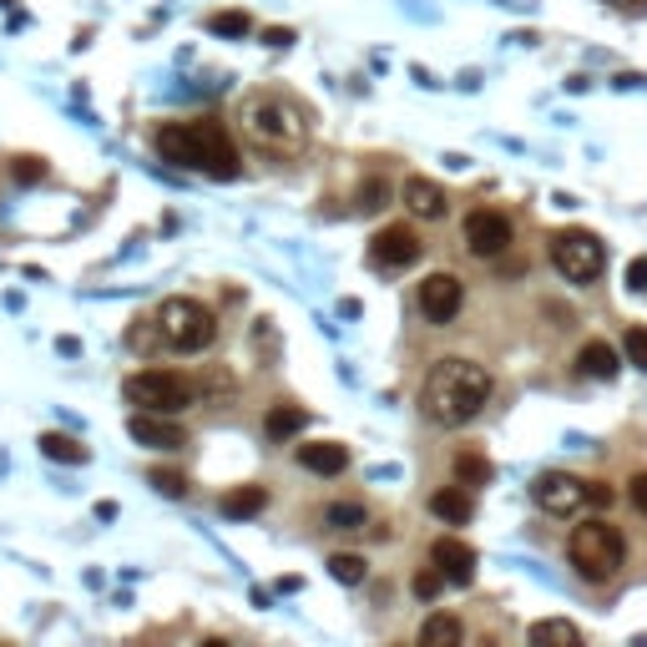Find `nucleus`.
<instances>
[{
  "label": "nucleus",
  "instance_id": "nucleus-1",
  "mask_svg": "<svg viewBox=\"0 0 647 647\" xmlns=\"http://www.w3.org/2000/svg\"><path fill=\"white\" fill-rule=\"evenodd\" d=\"M157 152L188 173H207L218 182H233L238 177V148L223 122H162L157 127Z\"/></svg>",
  "mask_w": 647,
  "mask_h": 647
},
{
  "label": "nucleus",
  "instance_id": "nucleus-2",
  "mask_svg": "<svg viewBox=\"0 0 647 647\" xmlns=\"http://www.w3.org/2000/svg\"><path fill=\"white\" fill-rule=\"evenodd\" d=\"M485 399H491V375L471 359H441L420 390V405L435 426H466L485 410Z\"/></svg>",
  "mask_w": 647,
  "mask_h": 647
},
{
  "label": "nucleus",
  "instance_id": "nucleus-3",
  "mask_svg": "<svg viewBox=\"0 0 647 647\" xmlns=\"http://www.w3.org/2000/svg\"><path fill=\"white\" fill-rule=\"evenodd\" d=\"M243 132H249L253 148L274 152V157H289V152H299L309 142V117L283 91H253L249 102H243Z\"/></svg>",
  "mask_w": 647,
  "mask_h": 647
},
{
  "label": "nucleus",
  "instance_id": "nucleus-4",
  "mask_svg": "<svg viewBox=\"0 0 647 647\" xmlns=\"http://www.w3.org/2000/svg\"><path fill=\"white\" fill-rule=\"evenodd\" d=\"M567 557H572L576 576L582 582H612L627 557V546H622V531L607 527V521H587V527L572 531V542H567Z\"/></svg>",
  "mask_w": 647,
  "mask_h": 647
},
{
  "label": "nucleus",
  "instance_id": "nucleus-5",
  "mask_svg": "<svg viewBox=\"0 0 647 647\" xmlns=\"http://www.w3.org/2000/svg\"><path fill=\"white\" fill-rule=\"evenodd\" d=\"M122 395H127V405H137V410L177 415L198 399V380L177 375V369H137L132 380L122 384Z\"/></svg>",
  "mask_w": 647,
  "mask_h": 647
},
{
  "label": "nucleus",
  "instance_id": "nucleus-6",
  "mask_svg": "<svg viewBox=\"0 0 647 647\" xmlns=\"http://www.w3.org/2000/svg\"><path fill=\"white\" fill-rule=\"evenodd\" d=\"M157 324H162L167 350H177V354H198L218 339V319H213V309H203L198 299H167L157 309Z\"/></svg>",
  "mask_w": 647,
  "mask_h": 647
},
{
  "label": "nucleus",
  "instance_id": "nucleus-7",
  "mask_svg": "<svg viewBox=\"0 0 647 647\" xmlns=\"http://www.w3.org/2000/svg\"><path fill=\"white\" fill-rule=\"evenodd\" d=\"M551 264L572 283H592V279H602V268H607V243L597 233H587V228H561L551 238Z\"/></svg>",
  "mask_w": 647,
  "mask_h": 647
},
{
  "label": "nucleus",
  "instance_id": "nucleus-8",
  "mask_svg": "<svg viewBox=\"0 0 647 647\" xmlns=\"http://www.w3.org/2000/svg\"><path fill=\"white\" fill-rule=\"evenodd\" d=\"M415 258H420V238H415V228H405V223H390V228H380V233L369 238V264L384 268V274L410 268Z\"/></svg>",
  "mask_w": 647,
  "mask_h": 647
},
{
  "label": "nucleus",
  "instance_id": "nucleus-9",
  "mask_svg": "<svg viewBox=\"0 0 647 647\" xmlns=\"http://www.w3.org/2000/svg\"><path fill=\"white\" fill-rule=\"evenodd\" d=\"M466 249H471L475 258H500V253L511 249V218L496 213V207L471 213V218H466Z\"/></svg>",
  "mask_w": 647,
  "mask_h": 647
},
{
  "label": "nucleus",
  "instance_id": "nucleus-10",
  "mask_svg": "<svg viewBox=\"0 0 647 647\" xmlns=\"http://www.w3.org/2000/svg\"><path fill=\"white\" fill-rule=\"evenodd\" d=\"M531 496H536V506H542V511H551V516H572L576 506L587 500V485L576 481V475H567V471H546V475H536Z\"/></svg>",
  "mask_w": 647,
  "mask_h": 647
},
{
  "label": "nucleus",
  "instance_id": "nucleus-11",
  "mask_svg": "<svg viewBox=\"0 0 647 647\" xmlns=\"http://www.w3.org/2000/svg\"><path fill=\"white\" fill-rule=\"evenodd\" d=\"M460 304H466V289H460L456 274H430L420 283V314L430 324H451L460 314Z\"/></svg>",
  "mask_w": 647,
  "mask_h": 647
},
{
  "label": "nucleus",
  "instance_id": "nucleus-12",
  "mask_svg": "<svg viewBox=\"0 0 647 647\" xmlns=\"http://www.w3.org/2000/svg\"><path fill=\"white\" fill-rule=\"evenodd\" d=\"M127 430H132V441L148 445V451H182V445H188V435H182L173 420H162L157 410H137Z\"/></svg>",
  "mask_w": 647,
  "mask_h": 647
},
{
  "label": "nucleus",
  "instance_id": "nucleus-13",
  "mask_svg": "<svg viewBox=\"0 0 647 647\" xmlns=\"http://www.w3.org/2000/svg\"><path fill=\"white\" fill-rule=\"evenodd\" d=\"M430 561H435L445 572V582H456V587H466L475 576V551L460 542V536H441V542L430 546Z\"/></svg>",
  "mask_w": 647,
  "mask_h": 647
},
{
  "label": "nucleus",
  "instance_id": "nucleus-14",
  "mask_svg": "<svg viewBox=\"0 0 647 647\" xmlns=\"http://www.w3.org/2000/svg\"><path fill=\"white\" fill-rule=\"evenodd\" d=\"M299 466L314 475H339L350 466V451L339 441H314V445H299Z\"/></svg>",
  "mask_w": 647,
  "mask_h": 647
},
{
  "label": "nucleus",
  "instance_id": "nucleus-15",
  "mask_svg": "<svg viewBox=\"0 0 647 647\" xmlns=\"http://www.w3.org/2000/svg\"><path fill=\"white\" fill-rule=\"evenodd\" d=\"M405 207L415 218H445V188L430 182V177H410L405 182Z\"/></svg>",
  "mask_w": 647,
  "mask_h": 647
},
{
  "label": "nucleus",
  "instance_id": "nucleus-16",
  "mask_svg": "<svg viewBox=\"0 0 647 647\" xmlns=\"http://www.w3.org/2000/svg\"><path fill=\"white\" fill-rule=\"evenodd\" d=\"M430 511L441 516V521H451V527H466V521L475 516V500H471V491L456 481V485H445V491L430 496Z\"/></svg>",
  "mask_w": 647,
  "mask_h": 647
},
{
  "label": "nucleus",
  "instance_id": "nucleus-17",
  "mask_svg": "<svg viewBox=\"0 0 647 647\" xmlns=\"http://www.w3.org/2000/svg\"><path fill=\"white\" fill-rule=\"evenodd\" d=\"M576 365H582V375H592V380H618L622 359H618V350H612V344H602V339H587V344H582V354H576Z\"/></svg>",
  "mask_w": 647,
  "mask_h": 647
},
{
  "label": "nucleus",
  "instance_id": "nucleus-18",
  "mask_svg": "<svg viewBox=\"0 0 647 647\" xmlns=\"http://www.w3.org/2000/svg\"><path fill=\"white\" fill-rule=\"evenodd\" d=\"M309 426V410H299V405H274L264 420V435L268 441H289V435H299V430Z\"/></svg>",
  "mask_w": 647,
  "mask_h": 647
},
{
  "label": "nucleus",
  "instance_id": "nucleus-19",
  "mask_svg": "<svg viewBox=\"0 0 647 647\" xmlns=\"http://www.w3.org/2000/svg\"><path fill=\"white\" fill-rule=\"evenodd\" d=\"M268 506V491H258V485H243V491H228V496L218 500V511L228 516V521H243V516H258Z\"/></svg>",
  "mask_w": 647,
  "mask_h": 647
},
{
  "label": "nucleus",
  "instance_id": "nucleus-20",
  "mask_svg": "<svg viewBox=\"0 0 647 647\" xmlns=\"http://www.w3.org/2000/svg\"><path fill=\"white\" fill-rule=\"evenodd\" d=\"M41 456L46 460H56V466H87V445L72 441V435H41Z\"/></svg>",
  "mask_w": 647,
  "mask_h": 647
},
{
  "label": "nucleus",
  "instance_id": "nucleus-21",
  "mask_svg": "<svg viewBox=\"0 0 647 647\" xmlns=\"http://www.w3.org/2000/svg\"><path fill=\"white\" fill-rule=\"evenodd\" d=\"M460 637H466V627H460V618H451V612H435V618L420 627V643L426 647H456Z\"/></svg>",
  "mask_w": 647,
  "mask_h": 647
},
{
  "label": "nucleus",
  "instance_id": "nucleus-22",
  "mask_svg": "<svg viewBox=\"0 0 647 647\" xmlns=\"http://www.w3.org/2000/svg\"><path fill=\"white\" fill-rule=\"evenodd\" d=\"M531 643L546 647V643H561V647H582V633H576L572 622H561V618H546L531 627Z\"/></svg>",
  "mask_w": 647,
  "mask_h": 647
},
{
  "label": "nucleus",
  "instance_id": "nucleus-23",
  "mask_svg": "<svg viewBox=\"0 0 647 647\" xmlns=\"http://www.w3.org/2000/svg\"><path fill=\"white\" fill-rule=\"evenodd\" d=\"M456 481L460 485H485L491 481V460L475 456V451H460L456 456Z\"/></svg>",
  "mask_w": 647,
  "mask_h": 647
},
{
  "label": "nucleus",
  "instance_id": "nucleus-24",
  "mask_svg": "<svg viewBox=\"0 0 647 647\" xmlns=\"http://www.w3.org/2000/svg\"><path fill=\"white\" fill-rule=\"evenodd\" d=\"M329 572H334L344 587H359L369 567H365V557H354V551H339V557H329Z\"/></svg>",
  "mask_w": 647,
  "mask_h": 647
},
{
  "label": "nucleus",
  "instance_id": "nucleus-25",
  "mask_svg": "<svg viewBox=\"0 0 647 647\" xmlns=\"http://www.w3.org/2000/svg\"><path fill=\"white\" fill-rule=\"evenodd\" d=\"M127 344H132L137 354H152L157 344H167V339H162V324H157V319H137L132 334H127Z\"/></svg>",
  "mask_w": 647,
  "mask_h": 647
},
{
  "label": "nucleus",
  "instance_id": "nucleus-26",
  "mask_svg": "<svg viewBox=\"0 0 647 647\" xmlns=\"http://www.w3.org/2000/svg\"><path fill=\"white\" fill-rule=\"evenodd\" d=\"M207 30H213V36H249L253 21H249V11H218L207 21Z\"/></svg>",
  "mask_w": 647,
  "mask_h": 647
},
{
  "label": "nucleus",
  "instance_id": "nucleus-27",
  "mask_svg": "<svg viewBox=\"0 0 647 647\" xmlns=\"http://www.w3.org/2000/svg\"><path fill=\"white\" fill-rule=\"evenodd\" d=\"M365 506H354V500H344V506H329V527L334 531H365Z\"/></svg>",
  "mask_w": 647,
  "mask_h": 647
},
{
  "label": "nucleus",
  "instance_id": "nucleus-28",
  "mask_svg": "<svg viewBox=\"0 0 647 647\" xmlns=\"http://www.w3.org/2000/svg\"><path fill=\"white\" fill-rule=\"evenodd\" d=\"M441 587H445V572L435 567V561H430L426 572H415V597H420V602H430V597H441Z\"/></svg>",
  "mask_w": 647,
  "mask_h": 647
},
{
  "label": "nucleus",
  "instance_id": "nucleus-29",
  "mask_svg": "<svg viewBox=\"0 0 647 647\" xmlns=\"http://www.w3.org/2000/svg\"><path fill=\"white\" fill-rule=\"evenodd\" d=\"M622 350H627V365H637L647 375V329H643V324H633V329H627Z\"/></svg>",
  "mask_w": 647,
  "mask_h": 647
},
{
  "label": "nucleus",
  "instance_id": "nucleus-30",
  "mask_svg": "<svg viewBox=\"0 0 647 647\" xmlns=\"http://www.w3.org/2000/svg\"><path fill=\"white\" fill-rule=\"evenodd\" d=\"M384 198H390L384 177H369V182H359V207H365V213H380Z\"/></svg>",
  "mask_w": 647,
  "mask_h": 647
},
{
  "label": "nucleus",
  "instance_id": "nucleus-31",
  "mask_svg": "<svg viewBox=\"0 0 647 647\" xmlns=\"http://www.w3.org/2000/svg\"><path fill=\"white\" fill-rule=\"evenodd\" d=\"M152 491L182 500V496H188V475H177V471H152Z\"/></svg>",
  "mask_w": 647,
  "mask_h": 647
},
{
  "label": "nucleus",
  "instance_id": "nucleus-32",
  "mask_svg": "<svg viewBox=\"0 0 647 647\" xmlns=\"http://www.w3.org/2000/svg\"><path fill=\"white\" fill-rule=\"evenodd\" d=\"M36 177H46L41 157H15V182H36Z\"/></svg>",
  "mask_w": 647,
  "mask_h": 647
},
{
  "label": "nucleus",
  "instance_id": "nucleus-33",
  "mask_svg": "<svg viewBox=\"0 0 647 647\" xmlns=\"http://www.w3.org/2000/svg\"><path fill=\"white\" fill-rule=\"evenodd\" d=\"M627 500H633L637 511L647 516V471H643V475H633V481H627Z\"/></svg>",
  "mask_w": 647,
  "mask_h": 647
},
{
  "label": "nucleus",
  "instance_id": "nucleus-34",
  "mask_svg": "<svg viewBox=\"0 0 647 647\" xmlns=\"http://www.w3.org/2000/svg\"><path fill=\"white\" fill-rule=\"evenodd\" d=\"M627 289H633V294H647V258L627 264Z\"/></svg>",
  "mask_w": 647,
  "mask_h": 647
},
{
  "label": "nucleus",
  "instance_id": "nucleus-35",
  "mask_svg": "<svg viewBox=\"0 0 647 647\" xmlns=\"http://www.w3.org/2000/svg\"><path fill=\"white\" fill-rule=\"evenodd\" d=\"M587 500H592V506H612V500H618V496H612V485H602V481H587Z\"/></svg>",
  "mask_w": 647,
  "mask_h": 647
},
{
  "label": "nucleus",
  "instance_id": "nucleus-36",
  "mask_svg": "<svg viewBox=\"0 0 647 647\" xmlns=\"http://www.w3.org/2000/svg\"><path fill=\"white\" fill-rule=\"evenodd\" d=\"M289 41H294V30H279V26H274V30H264V46H274V51H283V46H289Z\"/></svg>",
  "mask_w": 647,
  "mask_h": 647
}]
</instances>
